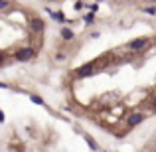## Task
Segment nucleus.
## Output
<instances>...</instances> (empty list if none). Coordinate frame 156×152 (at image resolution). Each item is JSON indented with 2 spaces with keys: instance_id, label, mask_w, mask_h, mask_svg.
<instances>
[{
  "instance_id": "1",
  "label": "nucleus",
  "mask_w": 156,
  "mask_h": 152,
  "mask_svg": "<svg viewBox=\"0 0 156 152\" xmlns=\"http://www.w3.org/2000/svg\"><path fill=\"white\" fill-rule=\"evenodd\" d=\"M36 55H38L36 48L26 46V48H20V50L14 53V59H16V61H20V63H26V61H32Z\"/></svg>"
},
{
  "instance_id": "2",
  "label": "nucleus",
  "mask_w": 156,
  "mask_h": 152,
  "mask_svg": "<svg viewBox=\"0 0 156 152\" xmlns=\"http://www.w3.org/2000/svg\"><path fill=\"white\" fill-rule=\"evenodd\" d=\"M95 69H97V61H95V59H91V61H87V63L79 65V67L75 69V77H77V79H85V77H91L93 73H95Z\"/></svg>"
},
{
  "instance_id": "3",
  "label": "nucleus",
  "mask_w": 156,
  "mask_h": 152,
  "mask_svg": "<svg viewBox=\"0 0 156 152\" xmlns=\"http://www.w3.org/2000/svg\"><path fill=\"white\" fill-rule=\"evenodd\" d=\"M146 121V115L142 113V111H133V113L126 117V122H125V126H126V130H133L134 126H138V125H142V122Z\"/></svg>"
},
{
  "instance_id": "4",
  "label": "nucleus",
  "mask_w": 156,
  "mask_h": 152,
  "mask_svg": "<svg viewBox=\"0 0 156 152\" xmlns=\"http://www.w3.org/2000/svg\"><path fill=\"white\" fill-rule=\"evenodd\" d=\"M148 42H150L148 38H144V36H140V38H134V40H130V42L126 44L125 48H126L129 51H142V50H144L146 46H148Z\"/></svg>"
},
{
  "instance_id": "5",
  "label": "nucleus",
  "mask_w": 156,
  "mask_h": 152,
  "mask_svg": "<svg viewBox=\"0 0 156 152\" xmlns=\"http://www.w3.org/2000/svg\"><path fill=\"white\" fill-rule=\"evenodd\" d=\"M28 24H30V30L36 32V34H42V32L46 30V22H44L40 16H32V18L28 20Z\"/></svg>"
},
{
  "instance_id": "6",
  "label": "nucleus",
  "mask_w": 156,
  "mask_h": 152,
  "mask_svg": "<svg viewBox=\"0 0 156 152\" xmlns=\"http://www.w3.org/2000/svg\"><path fill=\"white\" fill-rule=\"evenodd\" d=\"M46 12L51 16L53 22L61 24V26H65V24H67V16H65V12H63V10H51V8H48V6H46Z\"/></svg>"
},
{
  "instance_id": "7",
  "label": "nucleus",
  "mask_w": 156,
  "mask_h": 152,
  "mask_svg": "<svg viewBox=\"0 0 156 152\" xmlns=\"http://www.w3.org/2000/svg\"><path fill=\"white\" fill-rule=\"evenodd\" d=\"M59 38L63 40V42H73V40H75V32H73L69 26H61V30H59Z\"/></svg>"
},
{
  "instance_id": "8",
  "label": "nucleus",
  "mask_w": 156,
  "mask_h": 152,
  "mask_svg": "<svg viewBox=\"0 0 156 152\" xmlns=\"http://www.w3.org/2000/svg\"><path fill=\"white\" fill-rule=\"evenodd\" d=\"M83 138H85V142H87L89 150H93V152H101V146L95 142V138H93L91 134H83Z\"/></svg>"
},
{
  "instance_id": "9",
  "label": "nucleus",
  "mask_w": 156,
  "mask_h": 152,
  "mask_svg": "<svg viewBox=\"0 0 156 152\" xmlns=\"http://www.w3.org/2000/svg\"><path fill=\"white\" fill-rule=\"evenodd\" d=\"M81 18H83V24H85V26H91V24H95L97 14H95V12H85Z\"/></svg>"
},
{
  "instance_id": "10",
  "label": "nucleus",
  "mask_w": 156,
  "mask_h": 152,
  "mask_svg": "<svg viewBox=\"0 0 156 152\" xmlns=\"http://www.w3.org/2000/svg\"><path fill=\"white\" fill-rule=\"evenodd\" d=\"M28 97H30V101L34 103V105H40V107H46V101H44L42 97L38 95V93H30V95H28Z\"/></svg>"
},
{
  "instance_id": "11",
  "label": "nucleus",
  "mask_w": 156,
  "mask_h": 152,
  "mask_svg": "<svg viewBox=\"0 0 156 152\" xmlns=\"http://www.w3.org/2000/svg\"><path fill=\"white\" fill-rule=\"evenodd\" d=\"M142 14H150V16H156V6H144V8H142Z\"/></svg>"
},
{
  "instance_id": "12",
  "label": "nucleus",
  "mask_w": 156,
  "mask_h": 152,
  "mask_svg": "<svg viewBox=\"0 0 156 152\" xmlns=\"http://www.w3.org/2000/svg\"><path fill=\"white\" fill-rule=\"evenodd\" d=\"M10 6H12V0H0V12L8 10Z\"/></svg>"
},
{
  "instance_id": "13",
  "label": "nucleus",
  "mask_w": 156,
  "mask_h": 152,
  "mask_svg": "<svg viewBox=\"0 0 156 152\" xmlns=\"http://www.w3.org/2000/svg\"><path fill=\"white\" fill-rule=\"evenodd\" d=\"M83 8H85V4L81 2V0H77V2L73 4V10H75V12H81V10H83Z\"/></svg>"
},
{
  "instance_id": "14",
  "label": "nucleus",
  "mask_w": 156,
  "mask_h": 152,
  "mask_svg": "<svg viewBox=\"0 0 156 152\" xmlns=\"http://www.w3.org/2000/svg\"><path fill=\"white\" fill-rule=\"evenodd\" d=\"M65 59H67V53H63V51L55 53V61H65Z\"/></svg>"
},
{
  "instance_id": "15",
  "label": "nucleus",
  "mask_w": 156,
  "mask_h": 152,
  "mask_svg": "<svg viewBox=\"0 0 156 152\" xmlns=\"http://www.w3.org/2000/svg\"><path fill=\"white\" fill-rule=\"evenodd\" d=\"M89 12H95V14H97V12H99V4H97V2H91V4H89Z\"/></svg>"
},
{
  "instance_id": "16",
  "label": "nucleus",
  "mask_w": 156,
  "mask_h": 152,
  "mask_svg": "<svg viewBox=\"0 0 156 152\" xmlns=\"http://www.w3.org/2000/svg\"><path fill=\"white\" fill-rule=\"evenodd\" d=\"M89 38H91V40H99L101 38V32H97V30L91 32V34H89Z\"/></svg>"
},
{
  "instance_id": "17",
  "label": "nucleus",
  "mask_w": 156,
  "mask_h": 152,
  "mask_svg": "<svg viewBox=\"0 0 156 152\" xmlns=\"http://www.w3.org/2000/svg\"><path fill=\"white\" fill-rule=\"evenodd\" d=\"M4 121H6V115H4V111L2 109H0V125H2V122Z\"/></svg>"
},
{
  "instance_id": "18",
  "label": "nucleus",
  "mask_w": 156,
  "mask_h": 152,
  "mask_svg": "<svg viewBox=\"0 0 156 152\" xmlns=\"http://www.w3.org/2000/svg\"><path fill=\"white\" fill-rule=\"evenodd\" d=\"M0 89H8V85H6V83H2V81H0Z\"/></svg>"
},
{
  "instance_id": "19",
  "label": "nucleus",
  "mask_w": 156,
  "mask_h": 152,
  "mask_svg": "<svg viewBox=\"0 0 156 152\" xmlns=\"http://www.w3.org/2000/svg\"><path fill=\"white\" fill-rule=\"evenodd\" d=\"M152 111L156 113V97H154V101H152Z\"/></svg>"
},
{
  "instance_id": "20",
  "label": "nucleus",
  "mask_w": 156,
  "mask_h": 152,
  "mask_svg": "<svg viewBox=\"0 0 156 152\" xmlns=\"http://www.w3.org/2000/svg\"><path fill=\"white\" fill-rule=\"evenodd\" d=\"M121 2H125V4H133L134 0H121Z\"/></svg>"
},
{
  "instance_id": "21",
  "label": "nucleus",
  "mask_w": 156,
  "mask_h": 152,
  "mask_svg": "<svg viewBox=\"0 0 156 152\" xmlns=\"http://www.w3.org/2000/svg\"><path fill=\"white\" fill-rule=\"evenodd\" d=\"M4 63V53H0V65Z\"/></svg>"
},
{
  "instance_id": "22",
  "label": "nucleus",
  "mask_w": 156,
  "mask_h": 152,
  "mask_svg": "<svg viewBox=\"0 0 156 152\" xmlns=\"http://www.w3.org/2000/svg\"><path fill=\"white\" fill-rule=\"evenodd\" d=\"M146 2H150V4H156V0H146Z\"/></svg>"
},
{
  "instance_id": "23",
  "label": "nucleus",
  "mask_w": 156,
  "mask_h": 152,
  "mask_svg": "<svg viewBox=\"0 0 156 152\" xmlns=\"http://www.w3.org/2000/svg\"><path fill=\"white\" fill-rule=\"evenodd\" d=\"M95 2H97V4H101V2H105V0H95Z\"/></svg>"
},
{
  "instance_id": "24",
  "label": "nucleus",
  "mask_w": 156,
  "mask_h": 152,
  "mask_svg": "<svg viewBox=\"0 0 156 152\" xmlns=\"http://www.w3.org/2000/svg\"><path fill=\"white\" fill-rule=\"evenodd\" d=\"M48 2H57V0H48Z\"/></svg>"
},
{
  "instance_id": "25",
  "label": "nucleus",
  "mask_w": 156,
  "mask_h": 152,
  "mask_svg": "<svg viewBox=\"0 0 156 152\" xmlns=\"http://www.w3.org/2000/svg\"><path fill=\"white\" fill-rule=\"evenodd\" d=\"M101 152H107V150H101Z\"/></svg>"
},
{
  "instance_id": "26",
  "label": "nucleus",
  "mask_w": 156,
  "mask_h": 152,
  "mask_svg": "<svg viewBox=\"0 0 156 152\" xmlns=\"http://www.w3.org/2000/svg\"><path fill=\"white\" fill-rule=\"evenodd\" d=\"M154 134H156V130H154Z\"/></svg>"
}]
</instances>
